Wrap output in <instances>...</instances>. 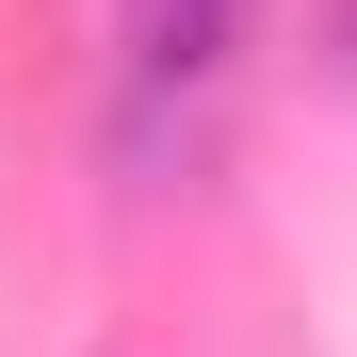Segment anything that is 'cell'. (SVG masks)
I'll list each match as a JSON object with an SVG mask.
<instances>
[{"instance_id": "cell-1", "label": "cell", "mask_w": 357, "mask_h": 357, "mask_svg": "<svg viewBox=\"0 0 357 357\" xmlns=\"http://www.w3.org/2000/svg\"><path fill=\"white\" fill-rule=\"evenodd\" d=\"M244 17L260 0H130V66L146 82H211L227 49H244Z\"/></svg>"}]
</instances>
